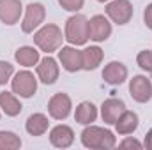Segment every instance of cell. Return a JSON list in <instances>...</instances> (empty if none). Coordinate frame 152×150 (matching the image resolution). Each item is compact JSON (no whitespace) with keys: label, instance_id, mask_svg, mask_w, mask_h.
<instances>
[{"label":"cell","instance_id":"1","mask_svg":"<svg viewBox=\"0 0 152 150\" xmlns=\"http://www.w3.org/2000/svg\"><path fill=\"white\" fill-rule=\"evenodd\" d=\"M81 143L83 147L92 150H108L115 147L117 140L112 131L97 127V125H88L81 131Z\"/></svg>","mask_w":152,"mask_h":150},{"label":"cell","instance_id":"2","mask_svg":"<svg viewBox=\"0 0 152 150\" xmlns=\"http://www.w3.org/2000/svg\"><path fill=\"white\" fill-rule=\"evenodd\" d=\"M64 36H62V30L57 27V25H44L42 28H39L37 32L34 34V42L39 50L46 51V53H51V51H57L60 50L62 46V41H64Z\"/></svg>","mask_w":152,"mask_h":150},{"label":"cell","instance_id":"3","mask_svg":"<svg viewBox=\"0 0 152 150\" xmlns=\"http://www.w3.org/2000/svg\"><path fill=\"white\" fill-rule=\"evenodd\" d=\"M64 37L67 42L81 46L88 41V20L83 14H75L66 21V34Z\"/></svg>","mask_w":152,"mask_h":150},{"label":"cell","instance_id":"4","mask_svg":"<svg viewBox=\"0 0 152 150\" xmlns=\"http://www.w3.org/2000/svg\"><path fill=\"white\" fill-rule=\"evenodd\" d=\"M11 87H12V92L18 94L20 97H32L37 90V79L36 76L32 74L30 71H20L18 74L14 76V79L11 81Z\"/></svg>","mask_w":152,"mask_h":150},{"label":"cell","instance_id":"5","mask_svg":"<svg viewBox=\"0 0 152 150\" xmlns=\"http://www.w3.org/2000/svg\"><path fill=\"white\" fill-rule=\"evenodd\" d=\"M46 18V9L42 4L39 2H32L27 5V11H25V18H23V23H21V30L25 34H30L34 32L37 27H41V23L44 21Z\"/></svg>","mask_w":152,"mask_h":150},{"label":"cell","instance_id":"6","mask_svg":"<svg viewBox=\"0 0 152 150\" xmlns=\"http://www.w3.org/2000/svg\"><path fill=\"white\" fill-rule=\"evenodd\" d=\"M106 14L117 25H126L133 18V5L129 0H113L106 5Z\"/></svg>","mask_w":152,"mask_h":150},{"label":"cell","instance_id":"7","mask_svg":"<svg viewBox=\"0 0 152 150\" xmlns=\"http://www.w3.org/2000/svg\"><path fill=\"white\" fill-rule=\"evenodd\" d=\"M129 94L136 103H147L152 97V83L147 76H133V79L129 81Z\"/></svg>","mask_w":152,"mask_h":150},{"label":"cell","instance_id":"8","mask_svg":"<svg viewBox=\"0 0 152 150\" xmlns=\"http://www.w3.org/2000/svg\"><path fill=\"white\" fill-rule=\"evenodd\" d=\"M71 108H73V103H71V97L67 94H55L50 103H48V111H50V117L55 118V120H64L69 117L71 113Z\"/></svg>","mask_w":152,"mask_h":150},{"label":"cell","instance_id":"9","mask_svg":"<svg viewBox=\"0 0 152 150\" xmlns=\"http://www.w3.org/2000/svg\"><path fill=\"white\" fill-rule=\"evenodd\" d=\"M112 34V23L103 16V14H96L90 18L88 21V39L96 41V42H103L110 37Z\"/></svg>","mask_w":152,"mask_h":150},{"label":"cell","instance_id":"10","mask_svg":"<svg viewBox=\"0 0 152 150\" xmlns=\"http://www.w3.org/2000/svg\"><path fill=\"white\" fill-rule=\"evenodd\" d=\"M58 60L62 64V67L67 73H76L80 69H83L81 66V51H78L73 46H62L58 51Z\"/></svg>","mask_w":152,"mask_h":150},{"label":"cell","instance_id":"11","mask_svg":"<svg viewBox=\"0 0 152 150\" xmlns=\"http://www.w3.org/2000/svg\"><path fill=\"white\" fill-rule=\"evenodd\" d=\"M23 5L20 0H0V20L5 25H14L20 21Z\"/></svg>","mask_w":152,"mask_h":150},{"label":"cell","instance_id":"12","mask_svg":"<svg viewBox=\"0 0 152 150\" xmlns=\"http://www.w3.org/2000/svg\"><path fill=\"white\" fill-rule=\"evenodd\" d=\"M126 111V104L122 99H117V97H110L103 103L101 106V117H103V122L104 124H115L118 120V117Z\"/></svg>","mask_w":152,"mask_h":150},{"label":"cell","instance_id":"13","mask_svg":"<svg viewBox=\"0 0 152 150\" xmlns=\"http://www.w3.org/2000/svg\"><path fill=\"white\" fill-rule=\"evenodd\" d=\"M37 76L44 85H53L58 79V66H57V60L51 58V57H44L42 60H39Z\"/></svg>","mask_w":152,"mask_h":150},{"label":"cell","instance_id":"14","mask_svg":"<svg viewBox=\"0 0 152 150\" xmlns=\"http://www.w3.org/2000/svg\"><path fill=\"white\" fill-rule=\"evenodd\" d=\"M50 141H51V145L57 147V149H67V147H71L73 141H75V133H73V129H71L69 125L60 124V125H57V127L51 129V133H50Z\"/></svg>","mask_w":152,"mask_h":150},{"label":"cell","instance_id":"15","mask_svg":"<svg viewBox=\"0 0 152 150\" xmlns=\"http://www.w3.org/2000/svg\"><path fill=\"white\" fill-rule=\"evenodd\" d=\"M126 78H127V67L122 62H110L103 71V79L108 85H122Z\"/></svg>","mask_w":152,"mask_h":150},{"label":"cell","instance_id":"16","mask_svg":"<svg viewBox=\"0 0 152 150\" xmlns=\"http://www.w3.org/2000/svg\"><path fill=\"white\" fill-rule=\"evenodd\" d=\"M103 50L99 46H88L81 51V66L85 71H94L101 62H103Z\"/></svg>","mask_w":152,"mask_h":150},{"label":"cell","instance_id":"17","mask_svg":"<svg viewBox=\"0 0 152 150\" xmlns=\"http://www.w3.org/2000/svg\"><path fill=\"white\" fill-rule=\"evenodd\" d=\"M97 118V108L94 106V103L90 101H83L76 106L75 111V120L81 125H90L94 120Z\"/></svg>","mask_w":152,"mask_h":150},{"label":"cell","instance_id":"18","mask_svg":"<svg viewBox=\"0 0 152 150\" xmlns=\"http://www.w3.org/2000/svg\"><path fill=\"white\" fill-rule=\"evenodd\" d=\"M48 125H50L48 117L42 115V113H34V115H30V117L27 118V122H25V129H27V133H28L30 136H42V134L48 131Z\"/></svg>","mask_w":152,"mask_h":150},{"label":"cell","instance_id":"19","mask_svg":"<svg viewBox=\"0 0 152 150\" xmlns=\"http://www.w3.org/2000/svg\"><path fill=\"white\" fill-rule=\"evenodd\" d=\"M115 127H117V133L122 134V136L134 133L136 127H138V115L134 111H127L126 110V111L118 117V120L115 122Z\"/></svg>","mask_w":152,"mask_h":150},{"label":"cell","instance_id":"20","mask_svg":"<svg viewBox=\"0 0 152 150\" xmlns=\"http://www.w3.org/2000/svg\"><path fill=\"white\" fill-rule=\"evenodd\" d=\"M14 58L20 66L25 67H34L39 64V51L32 46H21L18 48V51L14 53Z\"/></svg>","mask_w":152,"mask_h":150},{"label":"cell","instance_id":"21","mask_svg":"<svg viewBox=\"0 0 152 150\" xmlns=\"http://www.w3.org/2000/svg\"><path fill=\"white\" fill-rule=\"evenodd\" d=\"M0 108L7 117H16L21 113V103L11 92H0Z\"/></svg>","mask_w":152,"mask_h":150},{"label":"cell","instance_id":"22","mask_svg":"<svg viewBox=\"0 0 152 150\" xmlns=\"http://www.w3.org/2000/svg\"><path fill=\"white\" fill-rule=\"evenodd\" d=\"M21 147V140L18 134L11 131H0V150H16Z\"/></svg>","mask_w":152,"mask_h":150},{"label":"cell","instance_id":"23","mask_svg":"<svg viewBox=\"0 0 152 150\" xmlns=\"http://www.w3.org/2000/svg\"><path fill=\"white\" fill-rule=\"evenodd\" d=\"M136 62H138V66H140L143 71L152 73V51H149V50L140 51L138 57H136Z\"/></svg>","mask_w":152,"mask_h":150},{"label":"cell","instance_id":"24","mask_svg":"<svg viewBox=\"0 0 152 150\" xmlns=\"http://www.w3.org/2000/svg\"><path fill=\"white\" fill-rule=\"evenodd\" d=\"M12 73H14V66H11L9 62L0 60V85H5L11 79Z\"/></svg>","mask_w":152,"mask_h":150},{"label":"cell","instance_id":"25","mask_svg":"<svg viewBox=\"0 0 152 150\" xmlns=\"http://www.w3.org/2000/svg\"><path fill=\"white\" fill-rule=\"evenodd\" d=\"M83 2L85 0H58V4L62 5V9L69 11V12H76L83 7Z\"/></svg>","mask_w":152,"mask_h":150},{"label":"cell","instance_id":"26","mask_svg":"<svg viewBox=\"0 0 152 150\" xmlns=\"http://www.w3.org/2000/svg\"><path fill=\"white\" fill-rule=\"evenodd\" d=\"M120 147H122V149H133V147H134V149H142L143 143H140V141L134 140V138H126V140L120 143Z\"/></svg>","mask_w":152,"mask_h":150},{"label":"cell","instance_id":"27","mask_svg":"<svg viewBox=\"0 0 152 150\" xmlns=\"http://www.w3.org/2000/svg\"><path fill=\"white\" fill-rule=\"evenodd\" d=\"M143 21H145V25L149 27L152 30V2L145 7V12H143Z\"/></svg>","mask_w":152,"mask_h":150},{"label":"cell","instance_id":"28","mask_svg":"<svg viewBox=\"0 0 152 150\" xmlns=\"http://www.w3.org/2000/svg\"><path fill=\"white\" fill-rule=\"evenodd\" d=\"M143 147L145 149H151L152 150V129L145 134V141H143Z\"/></svg>","mask_w":152,"mask_h":150},{"label":"cell","instance_id":"29","mask_svg":"<svg viewBox=\"0 0 152 150\" xmlns=\"http://www.w3.org/2000/svg\"><path fill=\"white\" fill-rule=\"evenodd\" d=\"M97 2H103V4H104V2H110V0H97Z\"/></svg>","mask_w":152,"mask_h":150}]
</instances>
